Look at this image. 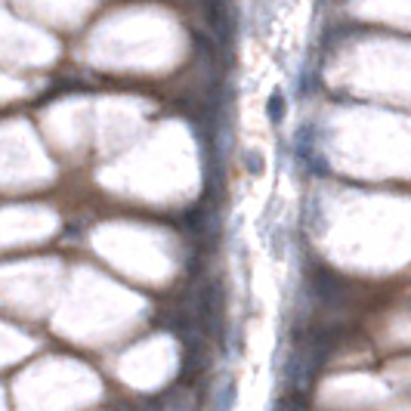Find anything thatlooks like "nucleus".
<instances>
[{"instance_id": "obj_1", "label": "nucleus", "mask_w": 411, "mask_h": 411, "mask_svg": "<svg viewBox=\"0 0 411 411\" xmlns=\"http://www.w3.org/2000/svg\"><path fill=\"white\" fill-rule=\"evenodd\" d=\"M278 108H282V93H273V99H269V115H273V121L282 118V115H278Z\"/></svg>"}]
</instances>
